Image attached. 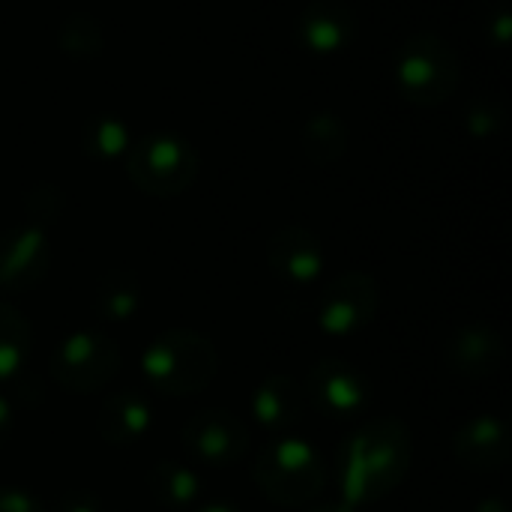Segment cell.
Listing matches in <instances>:
<instances>
[{
	"label": "cell",
	"instance_id": "cell-1",
	"mask_svg": "<svg viewBox=\"0 0 512 512\" xmlns=\"http://www.w3.org/2000/svg\"><path fill=\"white\" fill-rule=\"evenodd\" d=\"M414 462V435L396 417L369 420L339 450V489L348 507L378 504L396 492Z\"/></svg>",
	"mask_w": 512,
	"mask_h": 512
},
{
	"label": "cell",
	"instance_id": "cell-2",
	"mask_svg": "<svg viewBox=\"0 0 512 512\" xmlns=\"http://www.w3.org/2000/svg\"><path fill=\"white\" fill-rule=\"evenodd\" d=\"M219 372V351L210 336L186 327L162 330L141 354V375L159 393L186 399L213 384Z\"/></svg>",
	"mask_w": 512,
	"mask_h": 512
},
{
	"label": "cell",
	"instance_id": "cell-3",
	"mask_svg": "<svg viewBox=\"0 0 512 512\" xmlns=\"http://www.w3.org/2000/svg\"><path fill=\"white\" fill-rule=\"evenodd\" d=\"M252 480L267 501L279 507H306L324 492L327 465L306 438L282 435L258 450Z\"/></svg>",
	"mask_w": 512,
	"mask_h": 512
},
{
	"label": "cell",
	"instance_id": "cell-4",
	"mask_svg": "<svg viewBox=\"0 0 512 512\" xmlns=\"http://www.w3.org/2000/svg\"><path fill=\"white\" fill-rule=\"evenodd\" d=\"M462 78L459 54L438 33H414L405 39L396 57V87L399 93L423 108L447 102Z\"/></svg>",
	"mask_w": 512,
	"mask_h": 512
},
{
	"label": "cell",
	"instance_id": "cell-5",
	"mask_svg": "<svg viewBox=\"0 0 512 512\" xmlns=\"http://www.w3.org/2000/svg\"><path fill=\"white\" fill-rule=\"evenodd\" d=\"M201 171V159L195 147L168 132L144 135L126 150V174L129 180L153 198L183 195Z\"/></svg>",
	"mask_w": 512,
	"mask_h": 512
},
{
	"label": "cell",
	"instance_id": "cell-6",
	"mask_svg": "<svg viewBox=\"0 0 512 512\" xmlns=\"http://www.w3.org/2000/svg\"><path fill=\"white\" fill-rule=\"evenodd\" d=\"M120 348L102 330H75L48 357L54 384L72 396H90L111 384L120 372Z\"/></svg>",
	"mask_w": 512,
	"mask_h": 512
},
{
	"label": "cell",
	"instance_id": "cell-7",
	"mask_svg": "<svg viewBox=\"0 0 512 512\" xmlns=\"http://www.w3.org/2000/svg\"><path fill=\"white\" fill-rule=\"evenodd\" d=\"M306 402L327 420H354L372 402L369 375L339 357H324L306 372Z\"/></svg>",
	"mask_w": 512,
	"mask_h": 512
},
{
	"label": "cell",
	"instance_id": "cell-8",
	"mask_svg": "<svg viewBox=\"0 0 512 512\" xmlns=\"http://www.w3.org/2000/svg\"><path fill=\"white\" fill-rule=\"evenodd\" d=\"M381 306V288L369 273L336 276L318 300V327L327 336H351L369 327Z\"/></svg>",
	"mask_w": 512,
	"mask_h": 512
},
{
	"label": "cell",
	"instance_id": "cell-9",
	"mask_svg": "<svg viewBox=\"0 0 512 512\" xmlns=\"http://www.w3.org/2000/svg\"><path fill=\"white\" fill-rule=\"evenodd\" d=\"M186 453L210 468H231L249 453V426L222 408H204L183 423Z\"/></svg>",
	"mask_w": 512,
	"mask_h": 512
},
{
	"label": "cell",
	"instance_id": "cell-10",
	"mask_svg": "<svg viewBox=\"0 0 512 512\" xmlns=\"http://www.w3.org/2000/svg\"><path fill=\"white\" fill-rule=\"evenodd\" d=\"M51 270V243L39 225H15L0 234V291L36 288Z\"/></svg>",
	"mask_w": 512,
	"mask_h": 512
},
{
	"label": "cell",
	"instance_id": "cell-11",
	"mask_svg": "<svg viewBox=\"0 0 512 512\" xmlns=\"http://www.w3.org/2000/svg\"><path fill=\"white\" fill-rule=\"evenodd\" d=\"M507 360V345L504 336L483 321L462 324L453 330V336L444 345V363L453 375L468 378V381H483L501 372Z\"/></svg>",
	"mask_w": 512,
	"mask_h": 512
},
{
	"label": "cell",
	"instance_id": "cell-12",
	"mask_svg": "<svg viewBox=\"0 0 512 512\" xmlns=\"http://www.w3.org/2000/svg\"><path fill=\"white\" fill-rule=\"evenodd\" d=\"M453 456L465 471L495 474L510 459V429L495 414H477L453 435Z\"/></svg>",
	"mask_w": 512,
	"mask_h": 512
},
{
	"label": "cell",
	"instance_id": "cell-13",
	"mask_svg": "<svg viewBox=\"0 0 512 512\" xmlns=\"http://www.w3.org/2000/svg\"><path fill=\"white\" fill-rule=\"evenodd\" d=\"M270 270L291 285H312L324 273V246L303 225H285L267 240Z\"/></svg>",
	"mask_w": 512,
	"mask_h": 512
},
{
	"label": "cell",
	"instance_id": "cell-14",
	"mask_svg": "<svg viewBox=\"0 0 512 512\" xmlns=\"http://www.w3.org/2000/svg\"><path fill=\"white\" fill-rule=\"evenodd\" d=\"M153 429V405L141 390L111 393L96 417V435L108 447H132Z\"/></svg>",
	"mask_w": 512,
	"mask_h": 512
},
{
	"label": "cell",
	"instance_id": "cell-15",
	"mask_svg": "<svg viewBox=\"0 0 512 512\" xmlns=\"http://www.w3.org/2000/svg\"><path fill=\"white\" fill-rule=\"evenodd\" d=\"M357 36V15L339 0H315L297 18V39L318 54H333Z\"/></svg>",
	"mask_w": 512,
	"mask_h": 512
},
{
	"label": "cell",
	"instance_id": "cell-16",
	"mask_svg": "<svg viewBox=\"0 0 512 512\" xmlns=\"http://www.w3.org/2000/svg\"><path fill=\"white\" fill-rule=\"evenodd\" d=\"M249 411L255 417V423L267 432H285L291 429L303 411H306V393L303 387L282 372L267 375L249 399Z\"/></svg>",
	"mask_w": 512,
	"mask_h": 512
},
{
	"label": "cell",
	"instance_id": "cell-17",
	"mask_svg": "<svg viewBox=\"0 0 512 512\" xmlns=\"http://www.w3.org/2000/svg\"><path fill=\"white\" fill-rule=\"evenodd\" d=\"M147 492L153 501L165 510H192L201 498V477L189 465L159 459L147 474H144Z\"/></svg>",
	"mask_w": 512,
	"mask_h": 512
},
{
	"label": "cell",
	"instance_id": "cell-18",
	"mask_svg": "<svg viewBox=\"0 0 512 512\" xmlns=\"http://www.w3.org/2000/svg\"><path fill=\"white\" fill-rule=\"evenodd\" d=\"M93 309L102 321L126 324L141 309V285L132 270H108L93 291Z\"/></svg>",
	"mask_w": 512,
	"mask_h": 512
},
{
	"label": "cell",
	"instance_id": "cell-19",
	"mask_svg": "<svg viewBox=\"0 0 512 512\" xmlns=\"http://www.w3.org/2000/svg\"><path fill=\"white\" fill-rule=\"evenodd\" d=\"M33 351V327L27 321V315L9 303L0 300V381L15 378Z\"/></svg>",
	"mask_w": 512,
	"mask_h": 512
},
{
	"label": "cell",
	"instance_id": "cell-20",
	"mask_svg": "<svg viewBox=\"0 0 512 512\" xmlns=\"http://www.w3.org/2000/svg\"><path fill=\"white\" fill-rule=\"evenodd\" d=\"M303 150L312 162L330 165L345 156L348 150V126L339 114L333 111H315L303 123Z\"/></svg>",
	"mask_w": 512,
	"mask_h": 512
},
{
	"label": "cell",
	"instance_id": "cell-21",
	"mask_svg": "<svg viewBox=\"0 0 512 512\" xmlns=\"http://www.w3.org/2000/svg\"><path fill=\"white\" fill-rule=\"evenodd\" d=\"M57 39H60V48L69 57H75V60L96 57L105 48V30H102V24L90 12H72L63 21Z\"/></svg>",
	"mask_w": 512,
	"mask_h": 512
},
{
	"label": "cell",
	"instance_id": "cell-22",
	"mask_svg": "<svg viewBox=\"0 0 512 512\" xmlns=\"http://www.w3.org/2000/svg\"><path fill=\"white\" fill-rule=\"evenodd\" d=\"M81 147L93 159H117L129 150V129L123 120L102 114L87 123V129L81 135Z\"/></svg>",
	"mask_w": 512,
	"mask_h": 512
},
{
	"label": "cell",
	"instance_id": "cell-23",
	"mask_svg": "<svg viewBox=\"0 0 512 512\" xmlns=\"http://www.w3.org/2000/svg\"><path fill=\"white\" fill-rule=\"evenodd\" d=\"M63 207H66V195L54 183H39L24 198V210L30 216V225H39V228H45V222H54L63 213Z\"/></svg>",
	"mask_w": 512,
	"mask_h": 512
},
{
	"label": "cell",
	"instance_id": "cell-24",
	"mask_svg": "<svg viewBox=\"0 0 512 512\" xmlns=\"http://www.w3.org/2000/svg\"><path fill=\"white\" fill-rule=\"evenodd\" d=\"M51 512H105V504L96 492L90 489H69L57 498Z\"/></svg>",
	"mask_w": 512,
	"mask_h": 512
},
{
	"label": "cell",
	"instance_id": "cell-25",
	"mask_svg": "<svg viewBox=\"0 0 512 512\" xmlns=\"http://www.w3.org/2000/svg\"><path fill=\"white\" fill-rule=\"evenodd\" d=\"M0 512H45V507L21 486H0Z\"/></svg>",
	"mask_w": 512,
	"mask_h": 512
},
{
	"label": "cell",
	"instance_id": "cell-26",
	"mask_svg": "<svg viewBox=\"0 0 512 512\" xmlns=\"http://www.w3.org/2000/svg\"><path fill=\"white\" fill-rule=\"evenodd\" d=\"M12 432H15V408L9 396H0V450L9 444Z\"/></svg>",
	"mask_w": 512,
	"mask_h": 512
},
{
	"label": "cell",
	"instance_id": "cell-27",
	"mask_svg": "<svg viewBox=\"0 0 512 512\" xmlns=\"http://www.w3.org/2000/svg\"><path fill=\"white\" fill-rule=\"evenodd\" d=\"M474 512H510V507H507L501 498H483V501L474 507Z\"/></svg>",
	"mask_w": 512,
	"mask_h": 512
},
{
	"label": "cell",
	"instance_id": "cell-28",
	"mask_svg": "<svg viewBox=\"0 0 512 512\" xmlns=\"http://www.w3.org/2000/svg\"><path fill=\"white\" fill-rule=\"evenodd\" d=\"M195 512H240L234 504H225V501H213V504H204V507H198Z\"/></svg>",
	"mask_w": 512,
	"mask_h": 512
},
{
	"label": "cell",
	"instance_id": "cell-29",
	"mask_svg": "<svg viewBox=\"0 0 512 512\" xmlns=\"http://www.w3.org/2000/svg\"><path fill=\"white\" fill-rule=\"evenodd\" d=\"M306 512H357L354 507H348V504H321V507H312V510Z\"/></svg>",
	"mask_w": 512,
	"mask_h": 512
}]
</instances>
